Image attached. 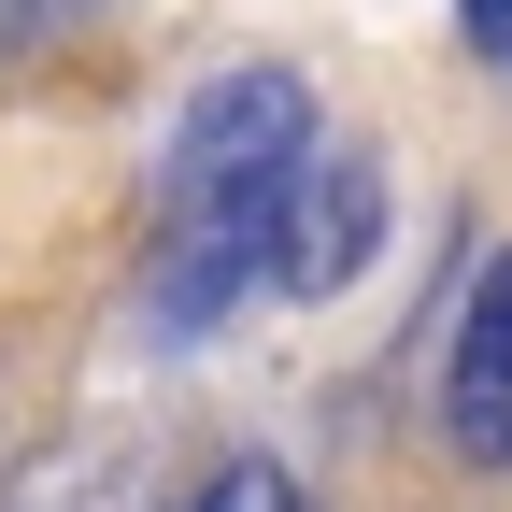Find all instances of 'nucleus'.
I'll return each mask as SVG.
<instances>
[{
  "mask_svg": "<svg viewBox=\"0 0 512 512\" xmlns=\"http://www.w3.org/2000/svg\"><path fill=\"white\" fill-rule=\"evenodd\" d=\"M313 143H328V114H313V86L285 57H242V72H214L185 100V143H171V185H157V271H143L157 342H214V313L271 271Z\"/></svg>",
  "mask_w": 512,
  "mask_h": 512,
  "instance_id": "f257e3e1",
  "label": "nucleus"
},
{
  "mask_svg": "<svg viewBox=\"0 0 512 512\" xmlns=\"http://www.w3.org/2000/svg\"><path fill=\"white\" fill-rule=\"evenodd\" d=\"M370 242H384V157H370V143H313L299 200H285V242H271V285L328 299V285L370 271Z\"/></svg>",
  "mask_w": 512,
  "mask_h": 512,
  "instance_id": "f03ea898",
  "label": "nucleus"
},
{
  "mask_svg": "<svg viewBox=\"0 0 512 512\" xmlns=\"http://www.w3.org/2000/svg\"><path fill=\"white\" fill-rule=\"evenodd\" d=\"M441 441H456L470 470H512V242L456 299V342H441Z\"/></svg>",
  "mask_w": 512,
  "mask_h": 512,
  "instance_id": "7ed1b4c3",
  "label": "nucleus"
},
{
  "mask_svg": "<svg viewBox=\"0 0 512 512\" xmlns=\"http://www.w3.org/2000/svg\"><path fill=\"white\" fill-rule=\"evenodd\" d=\"M185 512H299V470H285V456H228Z\"/></svg>",
  "mask_w": 512,
  "mask_h": 512,
  "instance_id": "20e7f679",
  "label": "nucleus"
},
{
  "mask_svg": "<svg viewBox=\"0 0 512 512\" xmlns=\"http://www.w3.org/2000/svg\"><path fill=\"white\" fill-rule=\"evenodd\" d=\"M470 29H484V43H498V57H512V0H470Z\"/></svg>",
  "mask_w": 512,
  "mask_h": 512,
  "instance_id": "39448f33",
  "label": "nucleus"
}]
</instances>
